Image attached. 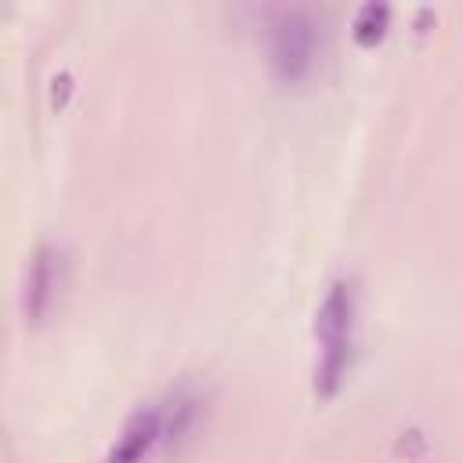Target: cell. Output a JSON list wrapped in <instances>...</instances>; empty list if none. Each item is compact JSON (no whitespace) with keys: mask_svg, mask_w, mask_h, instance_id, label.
<instances>
[{"mask_svg":"<svg viewBox=\"0 0 463 463\" xmlns=\"http://www.w3.org/2000/svg\"><path fill=\"white\" fill-rule=\"evenodd\" d=\"M58 286H61V250L54 242H40L29 257L25 282H22L25 326H40L51 315V307L58 300Z\"/></svg>","mask_w":463,"mask_h":463,"instance_id":"7a4b0ae2","label":"cell"},{"mask_svg":"<svg viewBox=\"0 0 463 463\" xmlns=\"http://www.w3.org/2000/svg\"><path fill=\"white\" fill-rule=\"evenodd\" d=\"M318 362H315V394L318 398H333L351 369L354 358V336L347 340H333V344H318Z\"/></svg>","mask_w":463,"mask_h":463,"instance_id":"5b68a950","label":"cell"},{"mask_svg":"<svg viewBox=\"0 0 463 463\" xmlns=\"http://www.w3.org/2000/svg\"><path fill=\"white\" fill-rule=\"evenodd\" d=\"M159 441H163V409H137L101 463H145V456Z\"/></svg>","mask_w":463,"mask_h":463,"instance_id":"277c9868","label":"cell"},{"mask_svg":"<svg viewBox=\"0 0 463 463\" xmlns=\"http://www.w3.org/2000/svg\"><path fill=\"white\" fill-rule=\"evenodd\" d=\"M195 405H199L195 394H177L174 398V409L163 412V445H166V452L170 449L177 452V445L188 438V430L195 423Z\"/></svg>","mask_w":463,"mask_h":463,"instance_id":"8992f818","label":"cell"},{"mask_svg":"<svg viewBox=\"0 0 463 463\" xmlns=\"http://www.w3.org/2000/svg\"><path fill=\"white\" fill-rule=\"evenodd\" d=\"M318 58V22L307 7H282L268 25V61L279 83L297 87Z\"/></svg>","mask_w":463,"mask_h":463,"instance_id":"6da1fadb","label":"cell"},{"mask_svg":"<svg viewBox=\"0 0 463 463\" xmlns=\"http://www.w3.org/2000/svg\"><path fill=\"white\" fill-rule=\"evenodd\" d=\"M387 22H391V7L383 0H365L358 11H354V22H351V33L358 43H376L383 33H387Z\"/></svg>","mask_w":463,"mask_h":463,"instance_id":"52a82bcc","label":"cell"},{"mask_svg":"<svg viewBox=\"0 0 463 463\" xmlns=\"http://www.w3.org/2000/svg\"><path fill=\"white\" fill-rule=\"evenodd\" d=\"M354 315H358V297H354V282L351 279H336L318 311H315V340L318 344H333V340H347L354 336Z\"/></svg>","mask_w":463,"mask_h":463,"instance_id":"3957f363","label":"cell"}]
</instances>
